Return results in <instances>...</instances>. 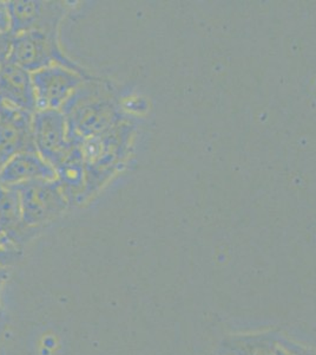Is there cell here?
I'll list each match as a JSON object with an SVG mask.
<instances>
[{
    "label": "cell",
    "mask_w": 316,
    "mask_h": 355,
    "mask_svg": "<svg viewBox=\"0 0 316 355\" xmlns=\"http://www.w3.org/2000/svg\"><path fill=\"white\" fill-rule=\"evenodd\" d=\"M68 139L88 140L120 123V110L110 89L89 80L63 105Z\"/></svg>",
    "instance_id": "obj_1"
},
{
    "label": "cell",
    "mask_w": 316,
    "mask_h": 355,
    "mask_svg": "<svg viewBox=\"0 0 316 355\" xmlns=\"http://www.w3.org/2000/svg\"><path fill=\"white\" fill-rule=\"evenodd\" d=\"M8 61L31 73L53 64H59L84 76L93 77L63 53L58 42V31L31 30L12 36Z\"/></svg>",
    "instance_id": "obj_2"
},
{
    "label": "cell",
    "mask_w": 316,
    "mask_h": 355,
    "mask_svg": "<svg viewBox=\"0 0 316 355\" xmlns=\"http://www.w3.org/2000/svg\"><path fill=\"white\" fill-rule=\"evenodd\" d=\"M19 194L25 225L33 230L53 222L68 206V196L59 180H32L12 186Z\"/></svg>",
    "instance_id": "obj_3"
},
{
    "label": "cell",
    "mask_w": 316,
    "mask_h": 355,
    "mask_svg": "<svg viewBox=\"0 0 316 355\" xmlns=\"http://www.w3.org/2000/svg\"><path fill=\"white\" fill-rule=\"evenodd\" d=\"M89 80H93V77L84 76L59 64L32 73L37 110H62L77 89Z\"/></svg>",
    "instance_id": "obj_4"
},
{
    "label": "cell",
    "mask_w": 316,
    "mask_h": 355,
    "mask_svg": "<svg viewBox=\"0 0 316 355\" xmlns=\"http://www.w3.org/2000/svg\"><path fill=\"white\" fill-rule=\"evenodd\" d=\"M12 36L31 30L58 31L62 19L68 12L64 1L12 0L6 1Z\"/></svg>",
    "instance_id": "obj_5"
},
{
    "label": "cell",
    "mask_w": 316,
    "mask_h": 355,
    "mask_svg": "<svg viewBox=\"0 0 316 355\" xmlns=\"http://www.w3.org/2000/svg\"><path fill=\"white\" fill-rule=\"evenodd\" d=\"M308 349L277 331H257L222 340L219 355H307Z\"/></svg>",
    "instance_id": "obj_6"
},
{
    "label": "cell",
    "mask_w": 316,
    "mask_h": 355,
    "mask_svg": "<svg viewBox=\"0 0 316 355\" xmlns=\"http://www.w3.org/2000/svg\"><path fill=\"white\" fill-rule=\"evenodd\" d=\"M32 128L37 152L56 168L70 146L66 117L62 110H37L32 116Z\"/></svg>",
    "instance_id": "obj_7"
},
{
    "label": "cell",
    "mask_w": 316,
    "mask_h": 355,
    "mask_svg": "<svg viewBox=\"0 0 316 355\" xmlns=\"http://www.w3.org/2000/svg\"><path fill=\"white\" fill-rule=\"evenodd\" d=\"M32 116V114L12 107L0 125V168L17 154L37 152Z\"/></svg>",
    "instance_id": "obj_8"
},
{
    "label": "cell",
    "mask_w": 316,
    "mask_h": 355,
    "mask_svg": "<svg viewBox=\"0 0 316 355\" xmlns=\"http://www.w3.org/2000/svg\"><path fill=\"white\" fill-rule=\"evenodd\" d=\"M0 98L13 108L28 114L37 112L32 73L8 61L0 69Z\"/></svg>",
    "instance_id": "obj_9"
},
{
    "label": "cell",
    "mask_w": 316,
    "mask_h": 355,
    "mask_svg": "<svg viewBox=\"0 0 316 355\" xmlns=\"http://www.w3.org/2000/svg\"><path fill=\"white\" fill-rule=\"evenodd\" d=\"M56 179V170L37 152L17 154L0 168V184L5 186Z\"/></svg>",
    "instance_id": "obj_10"
},
{
    "label": "cell",
    "mask_w": 316,
    "mask_h": 355,
    "mask_svg": "<svg viewBox=\"0 0 316 355\" xmlns=\"http://www.w3.org/2000/svg\"><path fill=\"white\" fill-rule=\"evenodd\" d=\"M36 231L25 225L18 192L12 186L0 184V232L21 246Z\"/></svg>",
    "instance_id": "obj_11"
},
{
    "label": "cell",
    "mask_w": 316,
    "mask_h": 355,
    "mask_svg": "<svg viewBox=\"0 0 316 355\" xmlns=\"http://www.w3.org/2000/svg\"><path fill=\"white\" fill-rule=\"evenodd\" d=\"M11 42H12L11 33H0V69L3 68V65L8 61Z\"/></svg>",
    "instance_id": "obj_12"
},
{
    "label": "cell",
    "mask_w": 316,
    "mask_h": 355,
    "mask_svg": "<svg viewBox=\"0 0 316 355\" xmlns=\"http://www.w3.org/2000/svg\"><path fill=\"white\" fill-rule=\"evenodd\" d=\"M10 33V16L6 1H0V33Z\"/></svg>",
    "instance_id": "obj_13"
},
{
    "label": "cell",
    "mask_w": 316,
    "mask_h": 355,
    "mask_svg": "<svg viewBox=\"0 0 316 355\" xmlns=\"http://www.w3.org/2000/svg\"><path fill=\"white\" fill-rule=\"evenodd\" d=\"M11 108H12L11 105L5 103V102L0 98V125H1L5 119H6Z\"/></svg>",
    "instance_id": "obj_14"
},
{
    "label": "cell",
    "mask_w": 316,
    "mask_h": 355,
    "mask_svg": "<svg viewBox=\"0 0 316 355\" xmlns=\"http://www.w3.org/2000/svg\"><path fill=\"white\" fill-rule=\"evenodd\" d=\"M8 269L5 266H0V293L4 288L5 283L8 282Z\"/></svg>",
    "instance_id": "obj_15"
},
{
    "label": "cell",
    "mask_w": 316,
    "mask_h": 355,
    "mask_svg": "<svg viewBox=\"0 0 316 355\" xmlns=\"http://www.w3.org/2000/svg\"><path fill=\"white\" fill-rule=\"evenodd\" d=\"M307 355H316V351H314L313 348H309L308 349V354Z\"/></svg>",
    "instance_id": "obj_16"
},
{
    "label": "cell",
    "mask_w": 316,
    "mask_h": 355,
    "mask_svg": "<svg viewBox=\"0 0 316 355\" xmlns=\"http://www.w3.org/2000/svg\"><path fill=\"white\" fill-rule=\"evenodd\" d=\"M8 239V237H5L4 234H1V232H0V242H1V241H4V239Z\"/></svg>",
    "instance_id": "obj_17"
}]
</instances>
